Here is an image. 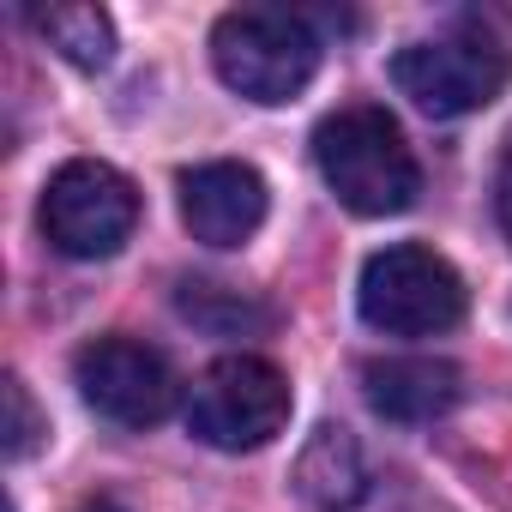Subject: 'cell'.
<instances>
[{"instance_id":"obj_12","label":"cell","mask_w":512,"mask_h":512,"mask_svg":"<svg viewBox=\"0 0 512 512\" xmlns=\"http://www.w3.org/2000/svg\"><path fill=\"white\" fill-rule=\"evenodd\" d=\"M175 308H181L193 326L217 332V338H235V332H247V326H266V320H272L253 296H241V290H229V284H211V278H181Z\"/></svg>"},{"instance_id":"obj_15","label":"cell","mask_w":512,"mask_h":512,"mask_svg":"<svg viewBox=\"0 0 512 512\" xmlns=\"http://www.w3.org/2000/svg\"><path fill=\"white\" fill-rule=\"evenodd\" d=\"M73 512H127L121 500H85V506H73Z\"/></svg>"},{"instance_id":"obj_3","label":"cell","mask_w":512,"mask_h":512,"mask_svg":"<svg viewBox=\"0 0 512 512\" xmlns=\"http://www.w3.org/2000/svg\"><path fill=\"white\" fill-rule=\"evenodd\" d=\"M356 308L386 338H434L464 320V278L434 247L398 241V247H380L362 266Z\"/></svg>"},{"instance_id":"obj_2","label":"cell","mask_w":512,"mask_h":512,"mask_svg":"<svg viewBox=\"0 0 512 512\" xmlns=\"http://www.w3.org/2000/svg\"><path fill=\"white\" fill-rule=\"evenodd\" d=\"M211 67L247 103H290L320 73V37L296 13L235 7L211 31Z\"/></svg>"},{"instance_id":"obj_5","label":"cell","mask_w":512,"mask_h":512,"mask_svg":"<svg viewBox=\"0 0 512 512\" xmlns=\"http://www.w3.org/2000/svg\"><path fill=\"white\" fill-rule=\"evenodd\" d=\"M43 235L67 260H109L139 229V187L97 157H73L43 187Z\"/></svg>"},{"instance_id":"obj_14","label":"cell","mask_w":512,"mask_h":512,"mask_svg":"<svg viewBox=\"0 0 512 512\" xmlns=\"http://www.w3.org/2000/svg\"><path fill=\"white\" fill-rule=\"evenodd\" d=\"M500 223L512 235V139H506V157H500Z\"/></svg>"},{"instance_id":"obj_4","label":"cell","mask_w":512,"mask_h":512,"mask_svg":"<svg viewBox=\"0 0 512 512\" xmlns=\"http://www.w3.org/2000/svg\"><path fill=\"white\" fill-rule=\"evenodd\" d=\"M290 422V380L266 356H223L193 380L187 428L217 452H260Z\"/></svg>"},{"instance_id":"obj_11","label":"cell","mask_w":512,"mask_h":512,"mask_svg":"<svg viewBox=\"0 0 512 512\" xmlns=\"http://www.w3.org/2000/svg\"><path fill=\"white\" fill-rule=\"evenodd\" d=\"M31 25L79 73H103L115 61V25L103 7H49V13H31Z\"/></svg>"},{"instance_id":"obj_7","label":"cell","mask_w":512,"mask_h":512,"mask_svg":"<svg viewBox=\"0 0 512 512\" xmlns=\"http://www.w3.org/2000/svg\"><path fill=\"white\" fill-rule=\"evenodd\" d=\"M73 380L85 392V404L103 416V422H121V428H151L169 416L175 404V368L163 350L139 344V338H91L79 356H73Z\"/></svg>"},{"instance_id":"obj_1","label":"cell","mask_w":512,"mask_h":512,"mask_svg":"<svg viewBox=\"0 0 512 512\" xmlns=\"http://www.w3.org/2000/svg\"><path fill=\"white\" fill-rule=\"evenodd\" d=\"M314 163L338 205H350L356 217H398L422 193V169L380 103H350L326 115L314 127Z\"/></svg>"},{"instance_id":"obj_8","label":"cell","mask_w":512,"mask_h":512,"mask_svg":"<svg viewBox=\"0 0 512 512\" xmlns=\"http://www.w3.org/2000/svg\"><path fill=\"white\" fill-rule=\"evenodd\" d=\"M266 175L253 163H193L181 175V223L205 247H241L266 223Z\"/></svg>"},{"instance_id":"obj_10","label":"cell","mask_w":512,"mask_h":512,"mask_svg":"<svg viewBox=\"0 0 512 512\" xmlns=\"http://www.w3.org/2000/svg\"><path fill=\"white\" fill-rule=\"evenodd\" d=\"M296 494L320 512H350L362 506L368 494V464H362V446L350 428L326 422L308 434V446L296 452Z\"/></svg>"},{"instance_id":"obj_13","label":"cell","mask_w":512,"mask_h":512,"mask_svg":"<svg viewBox=\"0 0 512 512\" xmlns=\"http://www.w3.org/2000/svg\"><path fill=\"white\" fill-rule=\"evenodd\" d=\"M49 434V416L31 404V386L19 374H7V458H31Z\"/></svg>"},{"instance_id":"obj_6","label":"cell","mask_w":512,"mask_h":512,"mask_svg":"<svg viewBox=\"0 0 512 512\" xmlns=\"http://www.w3.org/2000/svg\"><path fill=\"white\" fill-rule=\"evenodd\" d=\"M506 79H512L506 49L488 37H470V31L428 37V43H410L392 55V85L434 121H458V115L488 109L506 91Z\"/></svg>"},{"instance_id":"obj_9","label":"cell","mask_w":512,"mask_h":512,"mask_svg":"<svg viewBox=\"0 0 512 512\" xmlns=\"http://www.w3.org/2000/svg\"><path fill=\"white\" fill-rule=\"evenodd\" d=\"M362 392L386 422H434L458 404L464 380L440 356H386L362 368Z\"/></svg>"}]
</instances>
